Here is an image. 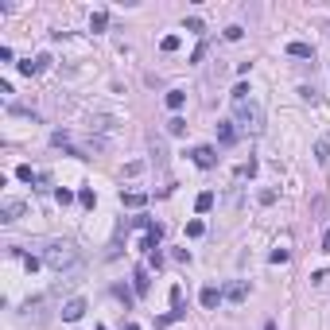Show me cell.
I'll list each match as a JSON object with an SVG mask.
<instances>
[{
	"label": "cell",
	"mask_w": 330,
	"mask_h": 330,
	"mask_svg": "<svg viewBox=\"0 0 330 330\" xmlns=\"http://www.w3.org/2000/svg\"><path fill=\"white\" fill-rule=\"evenodd\" d=\"M233 124H237L241 132H249V136H260V132H264V109H260V105L249 97V101H241V105H237Z\"/></svg>",
	"instance_id": "1"
},
{
	"label": "cell",
	"mask_w": 330,
	"mask_h": 330,
	"mask_svg": "<svg viewBox=\"0 0 330 330\" xmlns=\"http://www.w3.org/2000/svg\"><path fill=\"white\" fill-rule=\"evenodd\" d=\"M43 260H47L55 272H70V268H78V249H74L70 241H55V245H47Z\"/></svg>",
	"instance_id": "2"
},
{
	"label": "cell",
	"mask_w": 330,
	"mask_h": 330,
	"mask_svg": "<svg viewBox=\"0 0 330 330\" xmlns=\"http://www.w3.org/2000/svg\"><path fill=\"white\" fill-rule=\"evenodd\" d=\"M24 210H27V202H20V198H8V202L0 206V221H16V218H24Z\"/></svg>",
	"instance_id": "3"
},
{
	"label": "cell",
	"mask_w": 330,
	"mask_h": 330,
	"mask_svg": "<svg viewBox=\"0 0 330 330\" xmlns=\"http://www.w3.org/2000/svg\"><path fill=\"white\" fill-rule=\"evenodd\" d=\"M82 315H86V299H66V303H62V319H66V323H78Z\"/></svg>",
	"instance_id": "4"
},
{
	"label": "cell",
	"mask_w": 330,
	"mask_h": 330,
	"mask_svg": "<svg viewBox=\"0 0 330 330\" xmlns=\"http://www.w3.org/2000/svg\"><path fill=\"white\" fill-rule=\"evenodd\" d=\"M190 156H194V164L202 167V171H210V167L218 164V156H214V148H206V144H202V148H194Z\"/></svg>",
	"instance_id": "5"
},
{
	"label": "cell",
	"mask_w": 330,
	"mask_h": 330,
	"mask_svg": "<svg viewBox=\"0 0 330 330\" xmlns=\"http://www.w3.org/2000/svg\"><path fill=\"white\" fill-rule=\"evenodd\" d=\"M120 202H124L128 210H140V206H148V194H144V190H124Z\"/></svg>",
	"instance_id": "6"
},
{
	"label": "cell",
	"mask_w": 330,
	"mask_h": 330,
	"mask_svg": "<svg viewBox=\"0 0 330 330\" xmlns=\"http://www.w3.org/2000/svg\"><path fill=\"white\" fill-rule=\"evenodd\" d=\"M218 303H221V291L214 287V283H206V287H202V307H206V311H214Z\"/></svg>",
	"instance_id": "7"
},
{
	"label": "cell",
	"mask_w": 330,
	"mask_h": 330,
	"mask_svg": "<svg viewBox=\"0 0 330 330\" xmlns=\"http://www.w3.org/2000/svg\"><path fill=\"white\" fill-rule=\"evenodd\" d=\"M218 140L221 144H233V140H237V124H233V120H221L218 124Z\"/></svg>",
	"instance_id": "8"
},
{
	"label": "cell",
	"mask_w": 330,
	"mask_h": 330,
	"mask_svg": "<svg viewBox=\"0 0 330 330\" xmlns=\"http://www.w3.org/2000/svg\"><path fill=\"white\" fill-rule=\"evenodd\" d=\"M245 295H249V287H245V283H241V280H237V283H229V287H225V299H229V303H241V299H245Z\"/></svg>",
	"instance_id": "9"
},
{
	"label": "cell",
	"mask_w": 330,
	"mask_h": 330,
	"mask_svg": "<svg viewBox=\"0 0 330 330\" xmlns=\"http://www.w3.org/2000/svg\"><path fill=\"white\" fill-rule=\"evenodd\" d=\"M132 287H136V295H148V287H152V280H148V268H136V280H132Z\"/></svg>",
	"instance_id": "10"
},
{
	"label": "cell",
	"mask_w": 330,
	"mask_h": 330,
	"mask_svg": "<svg viewBox=\"0 0 330 330\" xmlns=\"http://www.w3.org/2000/svg\"><path fill=\"white\" fill-rule=\"evenodd\" d=\"M287 55L291 58H315V51H311V43H287Z\"/></svg>",
	"instance_id": "11"
},
{
	"label": "cell",
	"mask_w": 330,
	"mask_h": 330,
	"mask_svg": "<svg viewBox=\"0 0 330 330\" xmlns=\"http://www.w3.org/2000/svg\"><path fill=\"white\" fill-rule=\"evenodd\" d=\"M183 101H187V94H183V90H171V94H167V109H171V113L183 109Z\"/></svg>",
	"instance_id": "12"
},
{
	"label": "cell",
	"mask_w": 330,
	"mask_h": 330,
	"mask_svg": "<svg viewBox=\"0 0 330 330\" xmlns=\"http://www.w3.org/2000/svg\"><path fill=\"white\" fill-rule=\"evenodd\" d=\"M194 210H198V214L214 210V194H210V190H202V194H198V202H194Z\"/></svg>",
	"instance_id": "13"
},
{
	"label": "cell",
	"mask_w": 330,
	"mask_h": 330,
	"mask_svg": "<svg viewBox=\"0 0 330 330\" xmlns=\"http://www.w3.org/2000/svg\"><path fill=\"white\" fill-rule=\"evenodd\" d=\"M105 24H109V12H94L90 16V31H101Z\"/></svg>",
	"instance_id": "14"
},
{
	"label": "cell",
	"mask_w": 330,
	"mask_h": 330,
	"mask_svg": "<svg viewBox=\"0 0 330 330\" xmlns=\"http://www.w3.org/2000/svg\"><path fill=\"white\" fill-rule=\"evenodd\" d=\"M167 132H171V136H183V132H187V120H183V117H171V120H167Z\"/></svg>",
	"instance_id": "15"
},
{
	"label": "cell",
	"mask_w": 330,
	"mask_h": 330,
	"mask_svg": "<svg viewBox=\"0 0 330 330\" xmlns=\"http://www.w3.org/2000/svg\"><path fill=\"white\" fill-rule=\"evenodd\" d=\"M167 299H171V311H179V307H183V287H179V283H171Z\"/></svg>",
	"instance_id": "16"
},
{
	"label": "cell",
	"mask_w": 330,
	"mask_h": 330,
	"mask_svg": "<svg viewBox=\"0 0 330 330\" xmlns=\"http://www.w3.org/2000/svg\"><path fill=\"white\" fill-rule=\"evenodd\" d=\"M327 156H330V140H319V144H315V160L327 164Z\"/></svg>",
	"instance_id": "17"
},
{
	"label": "cell",
	"mask_w": 330,
	"mask_h": 330,
	"mask_svg": "<svg viewBox=\"0 0 330 330\" xmlns=\"http://www.w3.org/2000/svg\"><path fill=\"white\" fill-rule=\"evenodd\" d=\"M202 233H206V225H202L198 218H194V221H187V237H202Z\"/></svg>",
	"instance_id": "18"
},
{
	"label": "cell",
	"mask_w": 330,
	"mask_h": 330,
	"mask_svg": "<svg viewBox=\"0 0 330 330\" xmlns=\"http://www.w3.org/2000/svg\"><path fill=\"white\" fill-rule=\"evenodd\" d=\"M160 47H164L167 55H171V51H179V35H164V43H160Z\"/></svg>",
	"instance_id": "19"
},
{
	"label": "cell",
	"mask_w": 330,
	"mask_h": 330,
	"mask_svg": "<svg viewBox=\"0 0 330 330\" xmlns=\"http://www.w3.org/2000/svg\"><path fill=\"white\" fill-rule=\"evenodd\" d=\"M241 35H245V27H237V24H233V27H225V39H229V43H237Z\"/></svg>",
	"instance_id": "20"
},
{
	"label": "cell",
	"mask_w": 330,
	"mask_h": 330,
	"mask_svg": "<svg viewBox=\"0 0 330 330\" xmlns=\"http://www.w3.org/2000/svg\"><path fill=\"white\" fill-rule=\"evenodd\" d=\"M20 74H27V78H31V74H39V62H31V58H27V62H20Z\"/></svg>",
	"instance_id": "21"
},
{
	"label": "cell",
	"mask_w": 330,
	"mask_h": 330,
	"mask_svg": "<svg viewBox=\"0 0 330 330\" xmlns=\"http://www.w3.org/2000/svg\"><path fill=\"white\" fill-rule=\"evenodd\" d=\"M16 175H20V179H24V183H35V179H39V175H35V171H31V167H27V164L20 167V171H16Z\"/></svg>",
	"instance_id": "22"
},
{
	"label": "cell",
	"mask_w": 330,
	"mask_h": 330,
	"mask_svg": "<svg viewBox=\"0 0 330 330\" xmlns=\"http://www.w3.org/2000/svg\"><path fill=\"white\" fill-rule=\"evenodd\" d=\"M55 198H58V202H62V206H70V202H74V194H70L66 187H58V190H55Z\"/></svg>",
	"instance_id": "23"
},
{
	"label": "cell",
	"mask_w": 330,
	"mask_h": 330,
	"mask_svg": "<svg viewBox=\"0 0 330 330\" xmlns=\"http://www.w3.org/2000/svg\"><path fill=\"white\" fill-rule=\"evenodd\" d=\"M78 202H82V206H94V190H90V187H86V190H82V194H78Z\"/></svg>",
	"instance_id": "24"
},
{
	"label": "cell",
	"mask_w": 330,
	"mask_h": 330,
	"mask_svg": "<svg viewBox=\"0 0 330 330\" xmlns=\"http://www.w3.org/2000/svg\"><path fill=\"white\" fill-rule=\"evenodd\" d=\"M241 175H245V179H253V175H257V160H249V164L241 167Z\"/></svg>",
	"instance_id": "25"
},
{
	"label": "cell",
	"mask_w": 330,
	"mask_h": 330,
	"mask_svg": "<svg viewBox=\"0 0 330 330\" xmlns=\"http://www.w3.org/2000/svg\"><path fill=\"white\" fill-rule=\"evenodd\" d=\"M268 260H272V264H283V260H287V249H276V253L268 257Z\"/></svg>",
	"instance_id": "26"
},
{
	"label": "cell",
	"mask_w": 330,
	"mask_h": 330,
	"mask_svg": "<svg viewBox=\"0 0 330 330\" xmlns=\"http://www.w3.org/2000/svg\"><path fill=\"white\" fill-rule=\"evenodd\" d=\"M323 253H330V229L323 233Z\"/></svg>",
	"instance_id": "27"
},
{
	"label": "cell",
	"mask_w": 330,
	"mask_h": 330,
	"mask_svg": "<svg viewBox=\"0 0 330 330\" xmlns=\"http://www.w3.org/2000/svg\"><path fill=\"white\" fill-rule=\"evenodd\" d=\"M124 330H140V327H136V323H128V327H124Z\"/></svg>",
	"instance_id": "28"
},
{
	"label": "cell",
	"mask_w": 330,
	"mask_h": 330,
	"mask_svg": "<svg viewBox=\"0 0 330 330\" xmlns=\"http://www.w3.org/2000/svg\"><path fill=\"white\" fill-rule=\"evenodd\" d=\"M264 330H276V323H268V327H264Z\"/></svg>",
	"instance_id": "29"
}]
</instances>
